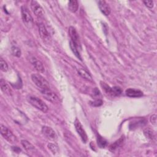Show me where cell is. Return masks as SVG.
<instances>
[{
	"label": "cell",
	"instance_id": "cell-17",
	"mask_svg": "<svg viewBox=\"0 0 157 157\" xmlns=\"http://www.w3.org/2000/svg\"><path fill=\"white\" fill-rule=\"evenodd\" d=\"M78 8V2L76 0L69 1L68 2V9L69 11L74 13L77 11Z\"/></svg>",
	"mask_w": 157,
	"mask_h": 157
},
{
	"label": "cell",
	"instance_id": "cell-11",
	"mask_svg": "<svg viewBox=\"0 0 157 157\" xmlns=\"http://www.w3.org/2000/svg\"><path fill=\"white\" fill-rule=\"evenodd\" d=\"M38 28H39V33L40 37L44 41H49L50 39V36L48 31H47V28H45V25L42 23H40L38 25Z\"/></svg>",
	"mask_w": 157,
	"mask_h": 157
},
{
	"label": "cell",
	"instance_id": "cell-3",
	"mask_svg": "<svg viewBox=\"0 0 157 157\" xmlns=\"http://www.w3.org/2000/svg\"><path fill=\"white\" fill-rule=\"evenodd\" d=\"M21 13L23 23L28 28H31L33 26L34 20L28 7L26 6H22L21 7Z\"/></svg>",
	"mask_w": 157,
	"mask_h": 157
},
{
	"label": "cell",
	"instance_id": "cell-9",
	"mask_svg": "<svg viewBox=\"0 0 157 157\" xmlns=\"http://www.w3.org/2000/svg\"><path fill=\"white\" fill-rule=\"evenodd\" d=\"M41 132L42 134L48 139L51 140H55L56 139L57 136L55 131L50 127L47 126H44L42 128Z\"/></svg>",
	"mask_w": 157,
	"mask_h": 157
},
{
	"label": "cell",
	"instance_id": "cell-12",
	"mask_svg": "<svg viewBox=\"0 0 157 157\" xmlns=\"http://www.w3.org/2000/svg\"><path fill=\"white\" fill-rule=\"evenodd\" d=\"M98 6L101 12L105 15L107 16L110 13L111 9L109 5L105 1H99Z\"/></svg>",
	"mask_w": 157,
	"mask_h": 157
},
{
	"label": "cell",
	"instance_id": "cell-13",
	"mask_svg": "<svg viewBox=\"0 0 157 157\" xmlns=\"http://www.w3.org/2000/svg\"><path fill=\"white\" fill-rule=\"evenodd\" d=\"M126 96L130 98H139L143 96V92L139 90L134 88H128L125 91Z\"/></svg>",
	"mask_w": 157,
	"mask_h": 157
},
{
	"label": "cell",
	"instance_id": "cell-1",
	"mask_svg": "<svg viewBox=\"0 0 157 157\" xmlns=\"http://www.w3.org/2000/svg\"><path fill=\"white\" fill-rule=\"evenodd\" d=\"M27 101L33 107L44 113H46L48 110V107L47 104L37 97L34 96H28L27 97Z\"/></svg>",
	"mask_w": 157,
	"mask_h": 157
},
{
	"label": "cell",
	"instance_id": "cell-20",
	"mask_svg": "<svg viewBox=\"0 0 157 157\" xmlns=\"http://www.w3.org/2000/svg\"><path fill=\"white\" fill-rule=\"evenodd\" d=\"M69 45H70V47H71V50L72 51V52L74 53V54L75 55V56L77 58H78L79 59L82 60V57H81V56H80V50H79L74 45V44L72 42H71V41H70V44H69Z\"/></svg>",
	"mask_w": 157,
	"mask_h": 157
},
{
	"label": "cell",
	"instance_id": "cell-26",
	"mask_svg": "<svg viewBox=\"0 0 157 157\" xmlns=\"http://www.w3.org/2000/svg\"><path fill=\"white\" fill-rule=\"evenodd\" d=\"M90 105H91L92 106H94V107H98L100 106L102 104V101L101 99H97L93 101H90Z\"/></svg>",
	"mask_w": 157,
	"mask_h": 157
},
{
	"label": "cell",
	"instance_id": "cell-22",
	"mask_svg": "<svg viewBox=\"0 0 157 157\" xmlns=\"http://www.w3.org/2000/svg\"><path fill=\"white\" fill-rule=\"evenodd\" d=\"M11 52L13 56H17V57H20L21 54V50L20 49V48H18V47H16V46H13L11 48Z\"/></svg>",
	"mask_w": 157,
	"mask_h": 157
},
{
	"label": "cell",
	"instance_id": "cell-19",
	"mask_svg": "<svg viewBox=\"0 0 157 157\" xmlns=\"http://www.w3.org/2000/svg\"><path fill=\"white\" fill-rule=\"evenodd\" d=\"M121 93H122V90L120 87L113 86V87H111L110 92L109 94L113 96H120Z\"/></svg>",
	"mask_w": 157,
	"mask_h": 157
},
{
	"label": "cell",
	"instance_id": "cell-18",
	"mask_svg": "<svg viewBox=\"0 0 157 157\" xmlns=\"http://www.w3.org/2000/svg\"><path fill=\"white\" fill-rule=\"evenodd\" d=\"M21 144L22 145V146L23 147V148L28 151H34L35 150V147L34 146L31 144L29 142H28L26 140H21Z\"/></svg>",
	"mask_w": 157,
	"mask_h": 157
},
{
	"label": "cell",
	"instance_id": "cell-14",
	"mask_svg": "<svg viewBox=\"0 0 157 157\" xmlns=\"http://www.w3.org/2000/svg\"><path fill=\"white\" fill-rule=\"evenodd\" d=\"M124 142V137L122 136L119 139H118L117 140H116L115 142H113L112 144L110 145L109 147L110 151H111L112 152L116 151L118 148H119L123 145Z\"/></svg>",
	"mask_w": 157,
	"mask_h": 157
},
{
	"label": "cell",
	"instance_id": "cell-23",
	"mask_svg": "<svg viewBox=\"0 0 157 157\" xmlns=\"http://www.w3.org/2000/svg\"><path fill=\"white\" fill-rule=\"evenodd\" d=\"M0 68L1 70L3 72H6L9 68L7 62L2 58L0 59Z\"/></svg>",
	"mask_w": 157,
	"mask_h": 157
},
{
	"label": "cell",
	"instance_id": "cell-16",
	"mask_svg": "<svg viewBox=\"0 0 157 157\" xmlns=\"http://www.w3.org/2000/svg\"><path fill=\"white\" fill-rule=\"evenodd\" d=\"M77 72L78 74V75L82 77L83 78L90 81V82H92L93 81V78L91 75L89 74V72L88 71H86L85 69L83 68H79L77 69Z\"/></svg>",
	"mask_w": 157,
	"mask_h": 157
},
{
	"label": "cell",
	"instance_id": "cell-24",
	"mask_svg": "<svg viewBox=\"0 0 157 157\" xmlns=\"http://www.w3.org/2000/svg\"><path fill=\"white\" fill-rule=\"evenodd\" d=\"M97 140H98V144L100 148H104L107 144V142L106 141V140H105L103 137H101L100 136H98Z\"/></svg>",
	"mask_w": 157,
	"mask_h": 157
},
{
	"label": "cell",
	"instance_id": "cell-2",
	"mask_svg": "<svg viewBox=\"0 0 157 157\" xmlns=\"http://www.w3.org/2000/svg\"><path fill=\"white\" fill-rule=\"evenodd\" d=\"M31 78L33 83L40 90L50 88V84L48 82L39 74H33Z\"/></svg>",
	"mask_w": 157,
	"mask_h": 157
},
{
	"label": "cell",
	"instance_id": "cell-27",
	"mask_svg": "<svg viewBox=\"0 0 157 157\" xmlns=\"http://www.w3.org/2000/svg\"><path fill=\"white\" fill-rule=\"evenodd\" d=\"M143 2H144V4L145 5V6L147 7L148 8L151 9V8L153 7L154 3H153V1H144Z\"/></svg>",
	"mask_w": 157,
	"mask_h": 157
},
{
	"label": "cell",
	"instance_id": "cell-25",
	"mask_svg": "<svg viewBox=\"0 0 157 157\" xmlns=\"http://www.w3.org/2000/svg\"><path fill=\"white\" fill-rule=\"evenodd\" d=\"M47 147L53 154H55L58 151V147L56 144L49 143V144H48Z\"/></svg>",
	"mask_w": 157,
	"mask_h": 157
},
{
	"label": "cell",
	"instance_id": "cell-6",
	"mask_svg": "<svg viewBox=\"0 0 157 157\" xmlns=\"http://www.w3.org/2000/svg\"><path fill=\"white\" fill-rule=\"evenodd\" d=\"M30 7L33 13L38 18H42L44 16V11L40 4L36 1H31L30 2Z\"/></svg>",
	"mask_w": 157,
	"mask_h": 157
},
{
	"label": "cell",
	"instance_id": "cell-5",
	"mask_svg": "<svg viewBox=\"0 0 157 157\" xmlns=\"http://www.w3.org/2000/svg\"><path fill=\"white\" fill-rule=\"evenodd\" d=\"M68 33H69V36L71 38L70 41L72 42L74 44V45L80 51L82 49L81 43H80L78 34L77 31H76L75 28L73 26H70L69 28Z\"/></svg>",
	"mask_w": 157,
	"mask_h": 157
},
{
	"label": "cell",
	"instance_id": "cell-21",
	"mask_svg": "<svg viewBox=\"0 0 157 157\" xmlns=\"http://www.w3.org/2000/svg\"><path fill=\"white\" fill-rule=\"evenodd\" d=\"M144 133L147 138H148L151 140H152L155 138V134H154L153 131L151 129H149V128H147V129H144Z\"/></svg>",
	"mask_w": 157,
	"mask_h": 157
},
{
	"label": "cell",
	"instance_id": "cell-8",
	"mask_svg": "<svg viewBox=\"0 0 157 157\" xmlns=\"http://www.w3.org/2000/svg\"><path fill=\"white\" fill-rule=\"evenodd\" d=\"M74 126H75V129H76L77 133L79 134L82 141L84 143H86L88 140L87 134H86L85 129H83V127L82 124H81L80 121L77 118H76L75 120Z\"/></svg>",
	"mask_w": 157,
	"mask_h": 157
},
{
	"label": "cell",
	"instance_id": "cell-7",
	"mask_svg": "<svg viewBox=\"0 0 157 157\" xmlns=\"http://www.w3.org/2000/svg\"><path fill=\"white\" fill-rule=\"evenodd\" d=\"M40 91L42 95L48 101L52 102L53 103H57L59 102L58 96L54 92H53L50 88L40 90Z\"/></svg>",
	"mask_w": 157,
	"mask_h": 157
},
{
	"label": "cell",
	"instance_id": "cell-15",
	"mask_svg": "<svg viewBox=\"0 0 157 157\" xmlns=\"http://www.w3.org/2000/svg\"><path fill=\"white\" fill-rule=\"evenodd\" d=\"M0 86H1V89L2 91L4 94H6L7 95L12 94V90H11L9 85L3 78H1L0 80Z\"/></svg>",
	"mask_w": 157,
	"mask_h": 157
},
{
	"label": "cell",
	"instance_id": "cell-10",
	"mask_svg": "<svg viewBox=\"0 0 157 157\" xmlns=\"http://www.w3.org/2000/svg\"><path fill=\"white\" fill-rule=\"evenodd\" d=\"M29 61H30L31 63L32 64V65L34 67V68L36 69V71H37L38 72H40V73L44 72V71H45L44 66L42 63L39 59H38L34 56H31L29 57Z\"/></svg>",
	"mask_w": 157,
	"mask_h": 157
},
{
	"label": "cell",
	"instance_id": "cell-4",
	"mask_svg": "<svg viewBox=\"0 0 157 157\" xmlns=\"http://www.w3.org/2000/svg\"><path fill=\"white\" fill-rule=\"evenodd\" d=\"M1 129V136L9 142L11 144H16L18 142V139L17 137L13 134V132L6 126L1 124L0 125Z\"/></svg>",
	"mask_w": 157,
	"mask_h": 157
},
{
	"label": "cell",
	"instance_id": "cell-28",
	"mask_svg": "<svg viewBox=\"0 0 157 157\" xmlns=\"http://www.w3.org/2000/svg\"><path fill=\"white\" fill-rule=\"evenodd\" d=\"M150 122L151 123V124L155 125L156 123V115L155 114L152 115L150 117Z\"/></svg>",
	"mask_w": 157,
	"mask_h": 157
}]
</instances>
